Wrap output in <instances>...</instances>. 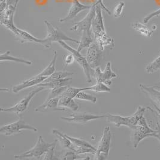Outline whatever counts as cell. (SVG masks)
<instances>
[{
	"instance_id": "1",
	"label": "cell",
	"mask_w": 160,
	"mask_h": 160,
	"mask_svg": "<svg viewBox=\"0 0 160 160\" xmlns=\"http://www.w3.org/2000/svg\"><path fill=\"white\" fill-rule=\"evenodd\" d=\"M146 108L140 106L137 109L136 112L130 117H122L107 113L106 114L107 121L109 122L114 124L116 127H120L122 126H125L133 130L138 124L141 117H143Z\"/></svg>"
},
{
	"instance_id": "2",
	"label": "cell",
	"mask_w": 160,
	"mask_h": 160,
	"mask_svg": "<svg viewBox=\"0 0 160 160\" xmlns=\"http://www.w3.org/2000/svg\"><path fill=\"white\" fill-rule=\"evenodd\" d=\"M47 28V35L44 39L45 44L43 47L46 48H50L52 42H58L60 41H72L77 44L79 43V41L75 40L67 35L61 29L58 27H55L49 21H44Z\"/></svg>"
},
{
	"instance_id": "3",
	"label": "cell",
	"mask_w": 160,
	"mask_h": 160,
	"mask_svg": "<svg viewBox=\"0 0 160 160\" xmlns=\"http://www.w3.org/2000/svg\"><path fill=\"white\" fill-rule=\"evenodd\" d=\"M53 143L54 142L52 143H47L45 142L43 137L41 136H40L38 138V140L33 148L20 155L14 156V158L16 160L29 158L36 160L42 159L41 158H43V157L53 145Z\"/></svg>"
},
{
	"instance_id": "4",
	"label": "cell",
	"mask_w": 160,
	"mask_h": 160,
	"mask_svg": "<svg viewBox=\"0 0 160 160\" xmlns=\"http://www.w3.org/2000/svg\"><path fill=\"white\" fill-rule=\"evenodd\" d=\"M157 132V130H154L148 126L147 120L144 117H141L138 124L133 129L131 136V142L134 148L136 149L140 142L144 139L149 137H154Z\"/></svg>"
},
{
	"instance_id": "5",
	"label": "cell",
	"mask_w": 160,
	"mask_h": 160,
	"mask_svg": "<svg viewBox=\"0 0 160 160\" xmlns=\"http://www.w3.org/2000/svg\"><path fill=\"white\" fill-rule=\"evenodd\" d=\"M58 43L61 47L73 55L75 60L78 63V64L80 67L82 68L83 71L87 77V82L88 83L92 82V77H94L95 69L92 68L89 65L87 61V58L82 56L79 52H78L77 50H75L73 47L70 46L65 41H60Z\"/></svg>"
},
{
	"instance_id": "6",
	"label": "cell",
	"mask_w": 160,
	"mask_h": 160,
	"mask_svg": "<svg viewBox=\"0 0 160 160\" xmlns=\"http://www.w3.org/2000/svg\"><path fill=\"white\" fill-rule=\"evenodd\" d=\"M112 135L110 128L108 126L104 127L101 138L97 148L96 153L95 154V159L106 160L108 157L110 149Z\"/></svg>"
},
{
	"instance_id": "7",
	"label": "cell",
	"mask_w": 160,
	"mask_h": 160,
	"mask_svg": "<svg viewBox=\"0 0 160 160\" xmlns=\"http://www.w3.org/2000/svg\"><path fill=\"white\" fill-rule=\"evenodd\" d=\"M27 130L33 132H38V129L36 127L27 123L22 118H20L16 122L3 126L0 128L1 134L6 136H12L15 134L22 133V130Z\"/></svg>"
},
{
	"instance_id": "8",
	"label": "cell",
	"mask_w": 160,
	"mask_h": 160,
	"mask_svg": "<svg viewBox=\"0 0 160 160\" xmlns=\"http://www.w3.org/2000/svg\"><path fill=\"white\" fill-rule=\"evenodd\" d=\"M44 90H45L44 87H38L37 89L30 92L25 98H23L18 103L14 105L13 107H10L8 108H1L0 111L1 112H13L16 113L17 115H20L21 113L24 112L27 110L31 100L33 99L34 97L37 94L40 93Z\"/></svg>"
},
{
	"instance_id": "9",
	"label": "cell",
	"mask_w": 160,
	"mask_h": 160,
	"mask_svg": "<svg viewBox=\"0 0 160 160\" xmlns=\"http://www.w3.org/2000/svg\"><path fill=\"white\" fill-rule=\"evenodd\" d=\"M95 15L91 24V31L94 39L107 33L101 7L100 6H95Z\"/></svg>"
},
{
	"instance_id": "10",
	"label": "cell",
	"mask_w": 160,
	"mask_h": 160,
	"mask_svg": "<svg viewBox=\"0 0 160 160\" xmlns=\"http://www.w3.org/2000/svg\"><path fill=\"white\" fill-rule=\"evenodd\" d=\"M102 52L103 51L100 49L99 45L95 41L88 48L86 58L89 65L94 69L97 67H100L103 58Z\"/></svg>"
},
{
	"instance_id": "11",
	"label": "cell",
	"mask_w": 160,
	"mask_h": 160,
	"mask_svg": "<svg viewBox=\"0 0 160 160\" xmlns=\"http://www.w3.org/2000/svg\"><path fill=\"white\" fill-rule=\"evenodd\" d=\"M103 118H106V115H94L86 112H76L71 114L68 117H61V119L69 122L85 124L90 121Z\"/></svg>"
},
{
	"instance_id": "12",
	"label": "cell",
	"mask_w": 160,
	"mask_h": 160,
	"mask_svg": "<svg viewBox=\"0 0 160 160\" xmlns=\"http://www.w3.org/2000/svg\"><path fill=\"white\" fill-rule=\"evenodd\" d=\"M95 6L93 4L89 9L87 16L79 22H75L73 26L71 27L70 30L72 31L83 32V31H91V24L93 18L95 15Z\"/></svg>"
},
{
	"instance_id": "13",
	"label": "cell",
	"mask_w": 160,
	"mask_h": 160,
	"mask_svg": "<svg viewBox=\"0 0 160 160\" xmlns=\"http://www.w3.org/2000/svg\"><path fill=\"white\" fill-rule=\"evenodd\" d=\"M94 77L98 82H103L107 86H110L112 83V80L117 77V75L114 72L111 68V63L109 62L106 64L104 71H101L100 67L95 69Z\"/></svg>"
},
{
	"instance_id": "14",
	"label": "cell",
	"mask_w": 160,
	"mask_h": 160,
	"mask_svg": "<svg viewBox=\"0 0 160 160\" xmlns=\"http://www.w3.org/2000/svg\"><path fill=\"white\" fill-rule=\"evenodd\" d=\"M60 98H56L46 100L39 107H37L34 111L36 112L46 113L56 111H66V108H61L58 106V103Z\"/></svg>"
},
{
	"instance_id": "15",
	"label": "cell",
	"mask_w": 160,
	"mask_h": 160,
	"mask_svg": "<svg viewBox=\"0 0 160 160\" xmlns=\"http://www.w3.org/2000/svg\"><path fill=\"white\" fill-rule=\"evenodd\" d=\"M91 7L92 6H88L80 3L79 0H73L72 6L69 9L67 16L64 18H60L59 21L60 22H64L72 20L76 16H77L78 14L80 13V12H83L86 10H89Z\"/></svg>"
},
{
	"instance_id": "16",
	"label": "cell",
	"mask_w": 160,
	"mask_h": 160,
	"mask_svg": "<svg viewBox=\"0 0 160 160\" xmlns=\"http://www.w3.org/2000/svg\"><path fill=\"white\" fill-rule=\"evenodd\" d=\"M47 78V77L41 76L39 74H38L28 80H25V81L20 82V84H19L18 85L14 86L12 88V91L14 93H17L20 91L28 88L29 87H33L34 86H37L38 84L42 82L44 80H46Z\"/></svg>"
},
{
	"instance_id": "17",
	"label": "cell",
	"mask_w": 160,
	"mask_h": 160,
	"mask_svg": "<svg viewBox=\"0 0 160 160\" xmlns=\"http://www.w3.org/2000/svg\"><path fill=\"white\" fill-rule=\"evenodd\" d=\"M12 33L19 40L21 43H25V42H34L41 44L44 46L45 44V40L44 39H39L33 35H32L31 33L28 32L27 31L20 29L16 27Z\"/></svg>"
},
{
	"instance_id": "18",
	"label": "cell",
	"mask_w": 160,
	"mask_h": 160,
	"mask_svg": "<svg viewBox=\"0 0 160 160\" xmlns=\"http://www.w3.org/2000/svg\"><path fill=\"white\" fill-rule=\"evenodd\" d=\"M52 133L57 138V140L61 147L77 153L79 147H77L66 136L65 134L62 133L56 130H53Z\"/></svg>"
},
{
	"instance_id": "19",
	"label": "cell",
	"mask_w": 160,
	"mask_h": 160,
	"mask_svg": "<svg viewBox=\"0 0 160 160\" xmlns=\"http://www.w3.org/2000/svg\"><path fill=\"white\" fill-rule=\"evenodd\" d=\"M139 87L142 92L147 94L152 103L160 108V91L156 90L155 87H148L141 84L139 85Z\"/></svg>"
},
{
	"instance_id": "20",
	"label": "cell",
	"mask_w": 160,
	"mask_h": 160,
	"mask_svg": "<svg viewBox=\"0 0 160 160\" xmlns=\"http://www.w3.org/2000/svg\"><path fill=\"white\" fill-rule=\"evenodd\" d=\"M72 81V78H65L61 80H53L46 82H41L37 86L44 87L45 89H52L56 87L68 86Z\"/></svg>"
},
{
	"instance_id": "21",
	"label": "cell",
	"mask_w": 160,
	"mask_h": 160,
	"mask_svg": "<svg viewBox=\"0 0 160 160\" xmlns=\"http://www.w3.org/2000/svg\"><path fill=\"white\" fill-rule=\"evenodd\" d=\"M94 41L93 33L91 31H83L81 37V40L78 44L77 50L80 52L83 49L88 48Z\"/></svg>"
},
{
	"instance_id": "22",
	"label": "cell",
	"mask_w": 160,
	"mask_h": 160,
	"mask_svg": "<svg viewBox=\"0 0 160 160\" xmlns=\"http://www.w3.org/2000/svg\"><path fill=\"white\" fill-rule=\"evenodd\" d=\"M94 41L99 45L100 49L103 51L105 49V47H109L113 48L115 47V41L114 38L107 35V33L100 36L98 38L94 39Z\"/></svg>"
},
{
	"instance_id": "23",
	"label": "cell",
	"mask_w": 160,
	"mask_h": 160,
	"mask_svg": "<svg viewBox=\"0 0 160 160\" xmlns=\"http://www.w3.org/2000/svg\"><path fill=\"white\" fill-rule=\"evenodd\" d=\"M58 106L61 108H68L73 111H77L79 106L72 98L67 97H61L59 100Z\"/></svg>"
},
{
	"instance_id": "24",
	"label": "cell",
	"mask_w": 160,
	"mask_h": 160,
	"mask_svg": "<svg viewBox=\"0 0 160 160\" xmlns=\"http://www.w3.org/2000/svg\"><path fill=\"white\" fill-rule=\"evenodd\" d=\"M131 26L134 30L138 31L141 35L148 38H150L153 33V31H152L145 24L139 22H134L133 23H131Z\"/></svg>"
},
{
	"instance_id": "25",
	"label": "cell",
	"mask_w": 160,
	"mask_h": 160,
	"mask_svg": "<svg viewBox=\"0 0 160 160\" xmlns=\"http://www.w3.org/2000/svg\"><path fill=\"white\" fill-rule=\"evenodd\" d=\"M57 56H58V53L56 51H54L53 58L51 60V62H50L49 65L39 74L41 76L48 77L50 75H51L52 73H54L56 70V62L57 59Z\"/></svg>"
},
{
	"instance_id": "26",
	"label": "cell",
	"mask_w": 160,
	"mask_h": 160,
	"mask_svg": "<svg viewBox=\"0 0 160 160\" xmlns=\"http://www.w3.org/2000/svg\"><path fill=\"white\" fill-rule=\"evenodd\" d=\"M0 60L1 62L3 61H11V62H14L17 63H24L28 65H32V62L29 60H25L22 58H17V57H14L13 56L10 55V51H7L4 53L1 54L0 55Z\"/></svg>"
},
{
	"instance_id": "27",
	"label": "cell",
	"mask_w": 160,
	"mask_h": 160,
	"mask_svg": "<svg viewBox=\"0 0 160 160\" xmlns=\"http://www.w3.org/2000/svg\"><path fill=\"white\" fill-rule=\"evenodd\" d=\"M73 74V72H68V71H58V72H55L51 75L48 77L46 80H44L42 82H49V81H53V80L63 79V78H67V77L72 76Z\"/></svg>"
},
{
	"instance_id": "28",
	"label": "cell",
	"mask_w": 160,
	"mask_h": 160,
	"mask_svg": "<svg viewBox=\"0 0 160 160\" xmlns=\"http://www.w3.org/2000/svg\"><path fill=\"white\" fill-rule=\"evenodd\" d=\"M83 91L85 90H90V91H93L95 92H110V88L107 86L106 84L101 82H98L93 86H92L91 87H86V88H83Z\"/></svg>"
},
{
	"instance_id": "29",
	"label": "cell",
	"mask_w": 160,
	"mask_h": 160,
	"mask_svg": "<svg viewBox=\"0 0 160 160\" xmlns=\"http://www.w3.org/2000/svg\"><path fill=\"white\" fill-rule=\"evenodd\" d=\"M67 138H68L72 142V143H74L75 145L77 146V147H85V148H92L94 150L97 151V148H95V147H93L92 145H91L89 142H87L86 140H83V139H80L78 138H75L71 137L68 135H67L66 134H65Z\"/></svg>"
},
{
	"instance_id": "30",
	"label": "cell",
	"mask_w": 160,
	"mask_h": 160,
	"mask_svg": "<svg viewBox=\"0 0 160 160\" xmlns=\"http://www.w3.org/2000/svg\"><path fill=\"white\" fill-rule=\"evenodd\" d=\"M81 91H83V88H74L70 86L67 87V89L64 91V92L61 94V97H67L69 98H75L76 96Z\"/></svg>"
},
{
	"instance_id": "31",
	"label": "cell",
	"mask_w": 160,
	"mask_h": 160,
	"mask_svg": "<svg viewBox=\"0 0 160 160\" xmlns=\"http://www.w3.org/2000/svg\"><path fill=\"white\" fill-rule=\"evenodd\" d=\"M68 87V86L56 87L51 89L47 99H51L56 98H60L61 94L64 92V91L67 89Z\"/></svg>"
},
{
	"instance_id": "32",
	"label": "cell",
	"mask_w": 160,
	"mask_h": 160,
	"mask_svg": "<svg viewBox=\"0 0 160 160\" xmlns=\"http://www.w3.org/2000/svg\"><path fill=\"white\" fill-rule=\"evenodd\" d=\"M159 69H160V56L146 67V71L147 73H152Z\"/></svg>"
},
{
	"instance_id": "33",
	"label": "cell",
	"mask_w": 160,
	"mask_h": 160,
	"mask_svg": "<svg viewBox=\"0 0 160 160\" xmlns=\"http://www.w3.org/2000/svg\"><path fill=\"white\" fill-rule=\"evenodd\" d=\"M76 99H79V100H86V101H89L93 103H95L97 102V98L94 96H93L90 94L87 93L86 92L81 91L79 93H78L77 94L75 97Z\"/></svg>"
},
{
	"instance_id": "34",
	"label": "cell",
	"mask_w": 160,
	"mask_h": 160,
	"mask_svg": "<svg viewBox=\"0 0 160 160\" xmlns=\"http://www.w3.org/2000/svg\"><path fill=\"white\" fill-rule=\"evenodd\" d=\"M56 140L54 141V143L49 150L47 152L45 156L43 157V160H55V155L56 152Z\"/></svg>"
},
{
	"instance_id": "35",
	"label": "cell",
	"mask_w": 160,
	"mask_h": 160,
	"mask_svg": "<svg viewBox=\"0 0 160 160\" xmlns=\"http://www.w3.org/2000/svg\"><path fill=\"white\" fill-rule=\"evenodd\" d=\"M124 7H125V3L122 1L119 2L116 5V6L114 8V12H113V15L115 18H118L121 17Z\"/></svg>"
},
{
	"instance_id": "36",
	"label": "cell",
	"mask_w": 160,
	"mask_h": 160,
	"mask_svg": "<svg viewBox=\"0 0 160 160\" xmlns=\"http://www.w3.org/2000/svg\"><path fill=\"white\" fill-rule=\"evenodd\" d=\"M75 60V58L72 54H70L64 56L63 63L65 66H68L73 64Z\"/></svg>"
},
{
	"instance_id": "37",
	"label": "cell",
	"mask_w": 160,
	"mask_h": 160,
	"mask_svg": "<svg viewBox=\"0 0 160 160\" xmlns=\"http://www.w3.org/2000/svg\"><path fill=\"white\" fill-rule=\"evenodd\" d=\"M19 2V0H7V9L11 10L15 12Z\"/></svg>"
},
{
	"instance_id": "38",
	"label": "cell",
	"mask_w": 160,
	"mask_h": 160,
	"mask_svg": "<svg viewBox=\"0 0 160 160\" xmlns=\"http://www.w3.org/2000/svg\"><path fill=\"white\" fill-rule=\"evenodd\" d=\"M160 15V8H159V9H158L157 10H156V11L153 12L152 13L148 14L145 18H144V19H143V23H144L145 24H147V23L149 22V21L151 20V19H152L153 18L159 16Z\"/></svg>"
},
{
	"instance_id": "39",
	"label": "cell",
	"mask_w": 160,
	"mask_h": 160,
	"mask_svg": "<svg viewBox=\"0 0 160 160\" xmlns=\"http://www.w3.org/2000/svg\"><path fill=\"white\" fill-rule=\"evenodd\" d=\"M158 132L154 136V138H157L160 142V125L159 123H157V128Z\"/></svg>"
},
{
	"instance_id": "40",
	"label": "cell",
	"mask_w": 160,
	"mask_h": 160,
	"mask_svg": "<svg viewBox=\"0 0 160 160\" xmlns=\"http://www.w3.org/2000/svg\"><path fill=\"white\" fill-rule=\"evenodd\" d=\"M153 107L155 108V110H156V111H157V114H158V115L159 116V117H160V108L158 107V106H157L156 104H155V103H153Z\"/></svg>"
}]
</instances>
